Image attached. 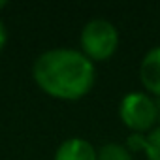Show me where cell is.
I'll list each match as a JSON object with an SVG mask.
<instances>
[{
	"label": "cell",
	"mask_w": 160,
	"mask_h": 160,
	"mask_svg": "<svg viewBox=\"0 0 160 160\" xmlns=\"http://www.w3.org/2000/svg\"><path fill=\"white\" fill-rule=\"evenodd\" d=\"M139 81L143 89L160 98V45L151 47L139 62Z\"/></svg>",
	"instance_id": "cell-4"
},
{
	"label": "cell",
	"mask_w": 160,
	"mask_h": 160,
	"mask_svg": "<svg viewBox=\"0 0 160 160\" xmlns=\"http://www.w3.org/2000/svg\"><path fill=\"white\" fill-rule=\"evenodd\" d=\"M98 160H134V156L122 143H106L98 149Z\"/></svg>",
	"instance_id": "cell-6"
},
{
	"label": "cell",
	"mask_w": 160,
	"mask_h": 160,
	"mask_svg": "<svg viewBox=\"0 0 160 160\" xmlns=\"http://www.w3.org/2000/svg\"><path fill=\"white\" fill-rule=\"evenodd\" d=\"M126 147L128 151H143L145 149V134H130V138L126 139Z\"/></svg>",
	"instance_id": "cell-8"
},
{
	"label": "cell",
	"mask_w": 160,
	"mask_h": 160,
	"mask_svg": "<svg viewBox=\"0 0 160 160\" xmlns=\"http://www.w3.org/2000/svg\"><path fill=\"white\" fill-rule=\"evenodd\" d=\"M119 117L132 134H149L158 122L156 102L147 92H128L119 104Z\"/></svg>",
	"instance_id": "cell-3"
},
{
	"label": "cell",
	"mask_w": 160,
	"mask_h": 160,
	"mask_svg": "<svg viewBox=\"0 0 160 160\" xmlns=\"http://www.w3.org/2000/svg\"><path fill=\"white\" fill-rule=\"evenodd\" d=\"M156 102V115H158V126H160V98H154Z\"/></svg>",
	"instance_id": "cell-10"
},
{
	"label": "cell",
	"mask_w": 160,
	"mask_h": 160,
	"mask_svg": "<svg viewBox=\"0 0 160 160\" xmlns=\"http://www.w3.org/2000/svg\"><path fill=\"white\" fill-rule=\"evenodd\" d=\"M117 49L119 30L111 21L96 17L83 25L81 34H79V51L94 64L109 60L117 53Z\"/></svg>",
	"instance_id": "cell-2"
},
{
	"label": "cell",
	"mask_w": 160,
	"mask_h": 160,
	"mask_svg": "<svg viewBox=\"0 0 160 160\" xmlns=\"http://www.w3.org/2000/svg\"><path fill=\"white\" fill-rule=\"evenodd\" d=\"M147 160H160V126H154L149 134H145V149Z\"/></svg>",
	"instance_id": "cell-7"
},
{
	"label": "cell",
	"mask_w": 160,
	"mask_h": 160,
	"mask_svg": "<svg viewBox=\"0 0 160 160\" xmlns=\"http://www.w3.org/2000/svg\"><path fill=\"white\" fill-rule=\"evenodd\" d=\"M53 160H98V149L83 138H68L57 147Z\"/></svg>",
	"instance_id": "cell-5"
},
{
	"label": "cell",
	"mask_w": 160,
	"mask_h": 160,
	"mask_svg": "<svg viewBox=\"0 0 160 160\" xmlns=\"http://www.w3.org/2000/svg\"><path fill=\"white\" fill-rule=\"evenodd\" d=\"M32 79L47 96L75 102L92 91L96 83V66L79 49L55 47L36 57Z\"/></svg>",
	"instance_id": "cell-1"
},
{
	"label": "cell",
	"mask_w": 160,
	"mask_h": 160,
	"mask_svg": "<svg viewBox=\"0 0 160 160\" xmlns=\"http://www.w3.org/2000/svg\"><path fill=\"white\" fill-rule=\"evenodd\" d=\"M4 8H8V2L6 0H0V10H4Z\"/></svg>",
	"instance_id": "cell-11"
},
{
	"label": "cell",
	"mask_w": 160,
	"mask_h": 160,
	"mask_svg": "<svg viewBox=\"0 0 160 160\" xmlns=\"http://www.w3.org/2000/svg\"><path fill=\"white\" fill-rule=\"evenodd\" d=\"M6 42H8V30H6V25L2 23V19H0V51L4 49Z\"/></svg>",
	"instance_id": "cell-9"
}]
</instances>
